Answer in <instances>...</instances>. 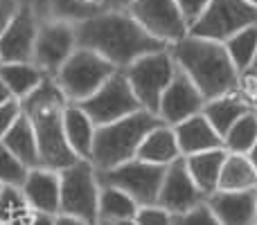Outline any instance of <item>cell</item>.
<instances>
[{"mask_svg": "<svg viewBox=\"0 0 257 225\" xmlns=\"http://www.w3.org/2000/svg\"><path fill=\"white\" fill-rule=\"evenodd\" d=\"M138 160L149 164H158V167H169L174 160L183 158L178 151V142L174 135V128L167 124H160L154 131H149L142 140L140 149L136 153Z\"/></svg>", "mask_w": 257, "mask_h": 225, "instance_id": "21", "label": "cell"}, {"mask_svg": "<svg viewBox=\"0 0 257 225\" xmlns=\"http://www.w3.org/2000/svg\"><path fill=\"white\" fill-rule=\"evenodd\" d=\"M77 106L93 119L95 126H106V124H113L117 119H124L128 115L142 111L140 102L136 99L122 70H117L97 93Z\"/></svg>", "mask_w": 257, "mask_h": 225, "instance_id": "10", "label": "cell"}, {"mask_svg": "<svg viewBox=\"0 0 257 225\" xmlns=\"http://www.w3.org/2000/svg\"><path fill=\"white\" fill-rule=\"evenodd\" d=\"M3 187H5V185H0V189H3Z\"/></svg>", "mask_w": 257, "mask_h": 225, "instance_id": "45", "label": "cell"}, {"mask_svg": "<svg viewBox=\"0 0 257 225\" xmlns=\"http://www.w3.org/2000/svg\"><path fill=\"white\" fill-rule=\"evenodd\" d=\"M163 176H165V167L142 162V160H138V158L128 160V162L111 169V171L97 173L102 185H111V187L122 189L124 194L131 196L140 207L158 203Z\"/></svg>", "mask_w": 257, "mask_h": 225, "instance_id": "9", "label": "cell"}, {"mask_svg": "<svg viewBox=\"0 0 257 225\" xmlns=\"http://www.w3.org/2000/svg\"><path fill=\"white\" fill-rule=\"evenodd\" d=\"M7 102H14V97H12V93H9V88L3 84V79H0V106L3 104H7Z\"/></svg>", "mask_w": 257, "mask_h": 225, "instance_id": "39", "label": "cell"}, {"mask_svg": "<svg viewBox=\"0 0 257 225\" xmlns=\"http://www.w3.org/2000/svg\"><path fill=\"white\" fill-rule=\"evenodd\" d=\"M250 25H257V7L246 0H210L205 12L190 25V36L226 43Z\"/></svg>", "mask_w": 257, "mask_h": 225, "instance_id": "8", "label": "cell"}, {"mask_svg": "<svg viewBox=\"0 0 257 225\" xmlns=\"http://www.w3.org/2000/svg\"><path fill=\"white\" fill-rule=\"evenodd\" d=\"M255 187H257V171L248 162V158L228 153L221 169V176H219L217 191H246V189H255Z\"/></svg>", "mask_w": 257, "mask_h": 225, "instance_id": "27", "label": "cell"}, {"mask_svg": "<svg viewBox=\"0 0 257 225\" xmlns=\"http://www.w3.org/2000/svg\"><path fill=\"white\" fill-rule=\"evenodd\" d=\"M201 203H205V196L201 194V189L192 180L185 158H178L169 167H165L163 185H160L156 205L167 209L172 216H178V214H187Z\"/></svg>", "mask_w": 257, "mask_h": 225, "instance_id": "14", "label": "cell"}, {"mask_svg": "<svg viewBox=\"0 0 257 225\" xmlns=\"http://www.w3.org/2000/svg\"><path fill=\"white\" fill-rule=\"evenodd\" d=\"M30 169L0 142V185L5 187H23Z\"/></svg>", "mask_w": 257, "mask_h": 225, "instance_id": "31", "label": "cell"}, {"mask_svg": "<svg viewBox=\"0 0 257 225\" xmlns=\"http://www.w3.org/2000/svg\"><path fill=\"white\" fill-rule=\"evenodd\" d=\"M176 5H178V9H181L183 18L187 21V25H192V23L205 12L210 0H176Z\"/></svg>", "mask_w": 257, "mask_h": 225, "instance_id": "35", "label": "cell"}, {"mask_svg": "<svg viewBox=\"0 0 257 225\" xmlns=\"http://www.w3.org/2000/svg\"><path fill=\"white\" fill-rule=\"evenodd\" d=\"M133 221H136V225H172L174 216L158 205H147V207L138 209Z\"/></svg>", "mask_w": 257, "mask_h": 225, "instance_id": "33", "label": "cell"}, {"mask_svg": "<svg viewBox=\"0 0 257 225\" xmlns=\"http://www.w3.org/2000/svg\"><path fill=\"white\" fill-rule=\"evenodd\" d=\"M5 146L25 164L27 169H36L41 167V153H39V142H36V135H34V128H32L30 119L25 115L14 122V126L7 131V135L3 137Z\"/></svg>", "mask_w": 257, "mask_h": 225, "instance_id": "25", "label": "cell"}, {"mask_svg": "<svg viewBox=\"0 0 257 225\" xmlns=\"http://www.w3.org/2000/svg\"><path fill=\"white\" fill-rule=\"evenodd\" d=\"M140 205L124 194L122 189L99 182V203H97V223L99 221H131L136 218Z\"/></svg>", "mask_w": 257, "mask_h": 225, "instance_id": "26", "label": "cell"}, {"mask_svg": "<svg viewBox=\"0 0 257 225\" xmlns=\"http://www.w3.org/2000/svg\"><path fill=\"white\" fill-rule=\"evenodd\" d=\"M0 79L9 88L12 97L23 102L48 79V75L34 63H0Z\"/></svg>", "mask_w": 257, "mask_h": 225, "instance_id": "24", "label": "cell"}, {"mask_svg": "<svg viewBox=\"0 0 257 225\" xmlns=\"http://www.w3.org/2000/svg\"><path fill=\"white\" fill-rule=\"evenodd\" d=\"M61 178V207L59 214L75 216L97 225L99 203V178L90 160H77L68 169L59 171Z\"/></svg>", "mask_w": 257, "mask_h": 225, "instance_id": "7", "label": "cell"}, {"mask_svg": "<svg viewBox=\"0 0 257 225\" xmlns=\"http://www.w3.org/2000/svg\"><path fill=\"white\" fill-rule=\"evenodd\" d=\"M201 113L208 117V122L212 124L214 131L223 137L237 119L244 117L246 113H253V106H250L237 90H232V93H228V95H221V97H217V99L205 102Z\"/></svg>", "mask_w": 257, "mask_h": 225, "instance_id": "23", "label": "cell"}, {"mask_svg": "<svg viewBox=\"0 0 257 225\" xmlns=\"http://www.w3.org/2000/svg\"><path fill=\"white\" fill-rule=\"evenodd\" d=\"M174 135L178 142V151L183 158L194 153H203V151H214L223 149V137L212 128V124L208 122L203 113L192 115V117L183 119L181 124H176Z\"/></svg>", "mask_w": 257, "mask_h": 225, "instance_id": "19", "label": "cell"}, {"mask_svg": "<svg viewBox=\"0 0 257 225\" xmlns=\"http://www.w3.org/2000/svg\"><path fill=\"white\" fill-rule=\"evenodd\" d=\"M228 57H230L232 66L237 68V72H248L253 68L255 54H257V25H250L246 30L232 34L230 39L223 43Z\"/></svg>", "mask_w": 257, "mask_h": 225, "instance_id": "28", "label": "cell"}, {"mask_svg": "<svg viewBox=\"0 0 257 225\" xmlns=\"http://www.w3.org/2000/svg\"><path fill=\"white\" fill-rule=\"evenodd\" d=\"M0 225H5V223H3V221H0Z\"/></svg>", "mask_w": 257, "mask_h": 225, "instance_id": "46", "label": "cell"}, {"mask_svg": "<svg viewBox=\"0 0 257 225\" xmlns=\"http://www.w3.org/2000/svg\"><path fill=\"white\" fill-rule=\"evenodd\" d=\"M248 5H253V7H257V0H246Z\"/></svg>", "mask_w": 257, "mask_h": 225, "instance_id": "43", "label": "cell"}, {"mask_svg": "<svg viewBox=\"0 0 257 225\" xmlns=\"http://www.w3.org/2000/svg\"><path fill=\"white\" fill-rule=\"evenodd\" d=\"M226 155H228L226 149H214V151H203V153H194L185 158L187 171H190L194 185L199 187L205 198L219 189V176H221Z\"/></svg>", "mask_w": 257, "mask_h": 225, "instance_id": "22", "label": "cell"}, {"mask_svg": "<svg viewBox=\"0 0 257 225\" xmlns=\"http://www.w3.org/2000/svg\"><path fill=\"white\" fill-rule=\"evenodd\" d=\"M169 54L178 70L185 72L187 79L203 95L205 102L228 95L237 88L239 72L232 66L223 43L187 34L183 41L169 45Z\"/></svg>", "mask_w": 257, "mask_h": 225, "instance_id": "3", "label": "cell"}, {"mask_svg": "<svg viewBox=\"0 0 257 225\" xmlns=\"http://www.w3.org/2000/svg\"><path fill=\"white\" fill-rule=\"evenodd\" d=\"M253 72H257V54H255V61H253V68H250Z\"/></svg>", "mask_w": 257, "mask_h": 225, "instance_id": "42", "label": "cell"}, {"mask_svg": "<svg viewBox=\"0 0 257 225\" xmlns=\"http://www.w3.org/2000/svg\"><path fill=\"white\" fill-rule=\"evenodd\" d=\"M172 225H221V223H219L217 216L210 212L208 205L201 203V205H196L194 209H190L187 214H178V216H174Z\"/></svg>", "mask_w": 257, "mask_h": 225, "instance_id": "32", "label": "cell"}, {"mask_svg": "<svg viewBox=\"0 0 257 225\" xmlns=\"http://www.w3.org/2000/svg\"><path fill=\"white\" fill-rule=\"evenodd\" d=\"M39 18L27 5L21 3L12 23L0 36V63H32Z\"/></svg>", "mask_w": 257, "mask_h": 225, "instance_id": "15", "label": "cell"}, {"mask_svg": "<svg viewBox=\"0 0 257 225\" xmlns=\"http://www.w3.org/2000/svg\"><path fill=\"white\" fill-rule=\"evenodd\" d=\"M97 225H136V221H99Z\"/></svg>", "mask_w": 257, "mask_h": 225, "instance_id": "41", "label": "cell"}, {"mask_svg": "<svg viewBox=\"0 0 257 225\" xmlns=\"http://www.w3.org/2000/svg\"><path fill=\"white\" fill-rule=\"evenodd\" d=\"M39 21L84 23L106 12H126L133 0H21Z\"/></svg>", "mask_w": 257, "mask_h": 225, "instance_id": "13", "label": "cell"}, {"mask_svg": "<svg viewBox=\"0 0 257 225\" xmlns=\"http://www.w3.org/2000/svg\"><path fill=\"white\" fill-rule=\"evenodd\" d=\"M203 106H205L203 95L187 79L185 72L178 70V66H176V75H174L172 84L167 86V90L160 97L158 117L167 126H176L183 119L192 117V115H199L203 111Z\"/></svg>", "mask_w": 257, "mask_h": 225, "instance_id": "16", "label": "cell"}, {"mask_svg": "<svg viewBox=\"0 0 257 225\" xmlns=\"http://www.w3.org/2000/svg\"><path fill=\"white\" fill-rule=\"evenodd\" d=\"M23 115L21 111V102H7L0 106V140H3L5 135H7V131L14 126V122H16L18 117Z\"/></svg>", "mask_w": 257, "mask_h": 225, "instance_id": "34", "label": "cell"}, {"mask_svg": "<svg viewBox=\"0 0 257 225\" xmlns=\"http://www.w3.org/2000/svg\"><path fill=\"white\" fill-rule=\"evenodd\" d=\"M30 225H54V216H50V214H39V212H34V216H32Z\"/></svg>", "mask_w": 257, "mask_h": 225, "instance_id": "38", "label": "cell"}, {"mask_svg": "<svg viewBox=\"0 0 257 225\" xmlns=\"http://www.w3.org/2000/svg\"><path fill=\"white\" fill-rule=\"evenodd\" d=\"M21 191L25 196L27 205L32 207V212L50 214V216L59 214V207H61V178H59V171H52V169L45 167L30 169Z\"/></svg>", "mask_w": 257, "mask_h": 225, "instance_id": "18", "label": "cell"}, {"mask_svg": "<svg viewBox=\"0 0 257 225\" xmlns=\"http://www.w3.org/2000/svg\"><path fill=\"white\" fill-rule=\"evenodd\" d=\"M246 158H248V162H250V164H253V169H255V171H257V142H255V144H253V149H250V151H248V153H246Z\"/></svg>", "mask_w": 257, "mask_h": 225, "instance_id": "40", "label": "cell"}, {"mask_svg": "<svg viewBox=\"0 0 257 225\" xmlns=\"http://www.w3.org/2000/svg\"><path fill=\"white\" fill-rule=\"evenodd\" d=\"M66 106V95L61 93V88L52 77H48L30 97L21 102V111L30 119L36 142H39L41 167L52 169V171H63L79 160L70 151L66 142V133H63Z\"/></svg>", "mask_w": 257, "mask_h": 225, "instance_id": "2", "label": "cell"}, {"mask_svg": "<svg viewBox=\"0 0 257 225\" xmlns=\"http://www.w3.org/2000/svg\"><path fill=\"white\" fill-rule=\"evenodd\" d=\"M75 32L77 48L93 50L117 70H124L145 54L167 50V45L142 30L128 12L99 14L84 23H77Z\"/></svg>", "mask_w": 257, "mask_h": 225, "instance_id": "1", "label": "cell"}, {"mask_svg": "<svg viewBox=\"0 0 257 225\" xmlns=\"http://www.w3.org/2000/svg\"><path fill=\"white\" fill-rule=\"evenodd\" d=\"M160 124H163V119L158 115L138 111L113 124L97 126L93 151H90V164L95 167V171H111V169L133 160L145 135L149 131H154L156 126H160Z\"/></svg>", "mask_w": 257, "mask_h": 225, "instance_id": "4", "label": "cell"}, {"mask_svg": "<svg viewBox=\"0 0 257 225\" xmlns=\"http://www.w3.org/2000/svg\"><path fill=\"white\" fill-rule=\"evenodd\" d=\"M18 7H21V0H0V36H3V32L12 23Z\"/></svg>", "mask_w": 257, "mask_h": 225, "instance_id": "36", "label": "cell"}, {"mask_svg": "<svg viewBox=\"0 0 257 225\" xmlns=\"http://www.w3.org/2000/svg\"><path fill=\"white\" fill-rule=\"evenodd\" d=\"M255 113H257V111H255Z\"/></svg>", "mask_w": 257, "mask_h": 225, "instance_id": "47", "label": "cell"}, {"mask_svg": "<svg viewBox=\"0 0 257 225\" xmlns=\"http://www.w3.org/2000/svg\"><path fill=\"white\" fill-rule=\"evenodd\" d=\"M77 50V32L72 23L66 21H39V32L34 41L32 63L39 66L48 77H57L61 66Z\"/></svg>", "mask_w": 257, "mask_h": 225, "instance_id": "12", "label": "cell"}, {"mask_svg": "<svg viewBox=\"0 0 257 225\" xmlns=\"http://www.w3.org/2000/svg\"><path fill=\"white\" fill-rule=\"evenodd\" d=\"M95 131H97V126L93 124V119L77 104H68L66 113H63V133H66V142L70 151L79 160H90Z\"/></svg>", "mask_w": 257, "mask_h": 225, "instance_id": "20", "label": "cell"}, {"mask_svg": "<svg viewBox=\"0 0 257 225\" xmlns=\"http://www.w3.org/2000/svg\"><path fill=\"white\" fill-rule=\"evenodd\" d=\"M126 12L136 18L142 30L167 48L190 34V25L183 18L176 0H133Z\"/></svg>", "mask_w": 257, "mask_h": 225, "instance_id": "11", "label": "cell"}, {"mask_svg": "<svg viewBox=\"0 0 257 225\" xmlns=\"http://www.w3.org/2000/svg\"><path fill=\"white\" fill-rule=\"evenodd\" d=\"M32 207L27 205L21 187H3L0 189V221L5 225H30Z\"/></svg>", "mask_w": 257, "mask_h": 225, "instance_id": "30", "label": "cell"}, {"mask_svg": "<svg viewBox=\"0 0 257 225\" xmlns=\"http://www.w3.org/2000/svg\"><path fill=\"white\" fill-rule=\"evenodd\" d=\"M257 142V113H246L230 126V131L223 135V149L228 153L246 155Z\"/></svg>", "mask_w": 257, "mask_h": 225, "instance_id": "29", "label": "cell"}, {"mask_svg": "<svg viewBox=\"0 0 257 225\" xmlns=\"http://www.w3.org/2000/svg\"><path fill=\"white\" fill-rule=\"evenodd\" d=\"M122 72H124L136 99L140 102L142 111L158 115L160 97H163V93L167 90V86L172 84L174 75H176V63L169 54V48L145 54Z\"/></svg>", "mask_w": 257, "mask_h": 225, "instance_id": "6", "label": "cell"}, {"mask_svg": "<svg viewBox=\"0 0 257 225\" xmlns=\"http://www.w3.org/2000/svg\"><path fill=\"white\" fill-rule=\"evenodd\" d=\"M255 111H257V95H255Z\"/></svg>", "mask_w": 257, "mask_h": 225, "instance_id": "44", "label": "cell"}, {"mask_svg": "<svg viewBox=\"0 0 257 225\" xmlns=\"http://www.w3.org/2000/svg\"><path fill=\"white\" fill-rule=\"evenodd\" d=\"M117 72L115 66L102 59L97 52L86 48H77L72 57L61 66L54 81L66 95L68 104H81L95 95L113 75Z\"/></svg>", "mask_w": 257, "mask_h": 225, "instance_id": "5", "label": "cell"}, {"mask_svg": "<svg viewBox=\"0 0 257 225\" xmlns=\"http://www.w3.org/2000/svg\"><path fill=\"white\" fill-rule=\"evenodd\" d=\"M205 205L221 225H257V187L246 191H214Z\"/></svg>", "mask_w": 257, "mask_h": 225, "instance_id": "17", "label": "cell"}, {"mask_svg": "<svg viewBox=\"0 0 257 225\" xmlns=\"http://www.w3.org/2000/svg\"><path fill=\"white\" fill-rule=\"evenodd\" d=\"M54 225H90L81 218H75V216H66V214H57L54 216Z\"/></svg>", "mask_w": 257, "mask_h": 225, "instance_id": "37", "label": "cell"}]
</instances>
